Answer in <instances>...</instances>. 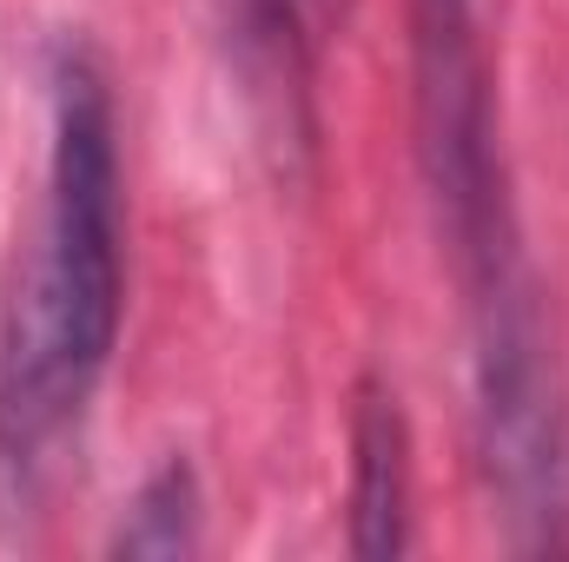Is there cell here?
Returning <instances> with one entry per match:
<instances>
[{"mask_svg": "<svg viewBox=\"0 0 569 562\" xmlns=\"http://www.w3.org/2000/svg\"><path fill=\"white\" fill-rule=\"evenodd\" d=\"M120 140L93 53L53 60L47 205L0 311V450L33 456L67 436L120 338Z\"/></svg>", "mask_w": 569, "mask_h": 562, "instance_id": "6da1fadb", "label": "cell"}, {"mask_svg": "<svg viewBox=\"0 0 569 562\" xmlns=\"http://www.w3.org/2000/svg\"><path fill=\"white\" fill-rule=\"evenodd\" d=\"M351 550L371 562L411 550V430L378 378L358 384L351 418Z\"/></svg>", "mask_w": 569, "mask_h": 562, "instance_id": "7a4b0ae2", "label": "cell"}, {"mask_svg": "<svg viewBox=\"0 0 569 562\" xmlns=\"http://www.w3.org/2000/svg\"><path fill=\"white\" fill-rule=\"evenodd\" d=\"M113 550L120 556H192L199 550V476H192V463L172 456L166 470L146 476Z\"/></svg>", "mask_w": 569, "mask_h": 562, "instance_id": "3957f363", "label": "cell"}]
</instances>
